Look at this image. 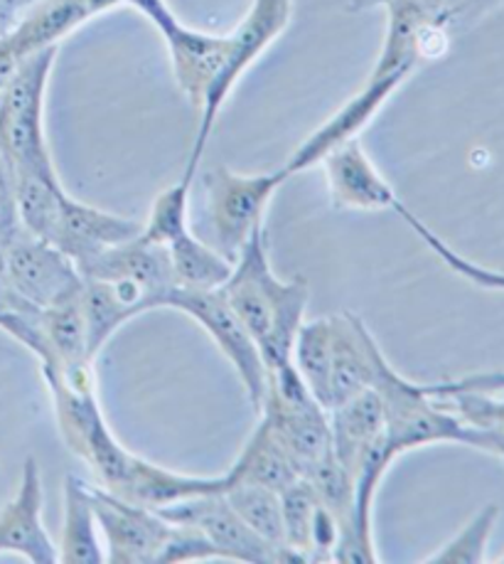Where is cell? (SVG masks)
Returning a JSON list of instances; mask_svg holds the SVG:
<instances>
[{
	"mask_svg": "<svg viewBox=\"0 0 504 564\" xmlns=\"http://www.w3.org/2000/svg\"><path fill=\"white\" fill-rule=\"evenodd\" d=\"M42 378L55 406L62 442L91 468L99 486L109 494L157 510L185 498L224 494L232 484L227 471L219 476H187L129 452L101 412L94 375L67 378L55 370H42Z\"/></svg>",
	"mask_w": 504,
	"mask_h": 564,
	"instance_id": "1",
	"label": "cell"
},
{
	"mask_svg": "<svg viewBox=\"0 0 504 564\" xmlns=\"http://www.w3.org/2000/svg\"><path fill=\"white\" fill-rule=\"evenodd\" d=\"M77 269L84 281L81 304L94 358L125 323L141 313L167 308L177 286L167 249L143 235L103 249Z\"/></svg>",
	"mask_w": 504,
	"mask_h": 564,
	"instance_id": "2",
	"label": "cell"
},
{
	"mask_svg": "<svg viewBox=\"0 0 504 564\" xmlns=\"http://www.w3.org/2000/svg\"><path fill=\"white\" fill-rule=\"evenodd\" d=\"M229 308L254 338L266 372L291 362L293 343L310 304L306 279H278L271 269L266 225L254 229L249 242L234 257L232 274L219 286Z\"/></svg>",
	"mask_w": 504,
	"mask_h": 564,
	"instance_id": "3",
	"label": "cell"
},
{
	"mask_svg": "<svg viewBox=\"0 0 504 564\" xmlns=\"http://www.w3.org/2000/svg\"><path fill=\"white\" fill-rule=\"evenodd\" d=\"M59 45L18 62L0 87V151L13 173L57 175L45 135V97Z\"/></svg>",
	"mask_w": 504,
	"mask_h": 564,
	"instance_id": "4",
	"label": "cell"
},
{
	"mask_svg": "<svg viewBox=\"0 0 504 564\" xmlns=\"http://www.w3.org/2000/svg\"><path fill=\"white\" fill-rule=\"evenodd\" d=\"M372 388L380 392L384 404V444L392 464L406 452L434 444H465L480 448V434L475 430L460 422L443 400L428 397L421 382H412L402 372H396L386 358L376 370Z\"/></svg>",
	"mask_w": 504,
	"mask_h": 564,
	"instance_id": "5",
	"label": "cell"
},
{
	"mask_svg": "<svg viewBox=\"0 0 504 564\" xmlns=\"http://www.w3.org/2000/svg\"><path fill=\"white\" fill-rule=\"evenodd\" d=\"M259 414L303 478L332 454L330 412L315 400L293 360L266 372V394Z\"/></svg>",
	"mask_w": 504,
	"mask_h": 564,
	"instance_id": "6",
	"label": "cell"
},
{
	"mask_svg": "<svg viewBox=\"0 0 504 564\" xmlns=\"http://www.w3.org/2000/svg\"><path fill=\"white\" fill-rule=\"evenodd\" d=\"M291 15H293V0H254L251 8L246 10V15L239 20V25L227 35L229 50H227L224 67L215 79L212 89L207 91L202 107H199V129L195 135L190 159H187V165H185L183 181L193 183V177L207 151L209 135L215 131L217 117L227 104L229 94L234 91L239 79L244 77V72L281 37L283 30H286L291 23Z\"/></svg>",
	"mask_w": 504,
	"mask_h": 564,
	"instance_id": "7",
	"label": "cell"
},
{
	"mask_svg": "<svg viewBox=\"0 0 504 564\" xmlns=\"http://www.w3.org/2000/svg\"><path fill=\"white\" fill-rule=\"evenodd\" d=\"M286 181L288 175L283 171L244 175L227 165H217L205 175L207 215L217 252L234 261L254 229L264 225L273 195Z\"/></svg>",
	"mask_w": 504,
	"mask_h": 564,
	"instance_id": "8",
	"label": "cell"
},
{
	"mask_svg": "<svg viewBox=\"0 0 504 564\" xmlns=\"http://www.w3.org/2000/svg\"><path fill=\"white\" fill-rule=\"evenodd\" d=\"M167 522L197 530L209 545L217 550L219 560L246 562V564H288L300 562L296 552L288 547H276L271 542L261 540L244 520L237 516V510L229 506L224 494H205L195 498L177 500L173 506L157 508Z\"/></svg>",
	"mask_w": 504,
	"mask_h": 564,
	"instance_id": "9",
	"label": "cell"
},
{
	"mask_svg": "<svg viewBox=\"0 0 504 564\" xmlns=\"http://www.w3.org/2000/svg\"><path fill=\"white\" fill-rule=\"evenodd\" d=\"M143 13L163 35L167 52H171V65L177 87L187 97L193 107H202L207 91L212 89L215 79L224 67L229 37L199 33L177 20V15L167 6V0H121Z\"/></svg>",
	"mask_w": 504,
	"mask_h": 564,
	"instance_id": "10",
	"label": "cell"
},
{
	"mask_svg": "<svg viewBox=\"0 0 504 564\" xmlns=\"http://www.w3.org/2000/svg\"><path fill=\"white\" fill-rule=\"evenodd\" d=\"M167 308L185 313L197 326L205 328L207 336L224 352V358L234 365L251 406L259 412L266 394V365L261 360L254 338L241 326V321L229 308L224 296L219 294V289L199 291L175 286Z\"/></svg>",
	"mask_w": 504,
	"mask_h": 564,
	"instance_id": "11",
	"label": "cell"
},
{
	"mask_svg": "<svg viewBox=\"0 0 504 564\" xmlns=\"http://www.w3.org/2000/svg\"><path fill=\"white\" fill-rule=\"evenodd\" d=\"M91 506L103 535V555L111 564H161L175 525L157 510L91 486Z\"/></svg>",
	"mask_w": 504,
	"mask_h": 564,
	"instance_id": "12",
	"label": "cell"
},
{
	"mask_svg": "<svg viewBox=\"0 0 504 564\" xmlns=\"http://www.w3.org/2000/svg\"><path fill=\"white\" fill-rule=\"evenodd\" d=\"M3 279L28 304L50 308L75 296L84 281L75 261L62 254L55 245L20 229L6 247Z\"/></svg>",
	"mask_w": 504,
	"mask_h": 564,
	"instance_id": "13",
	"label": "cell"
},
{
	"mask_svg": "<svg viewBox=\"0 0 504 564\" xmlns=\"http://www.w3.org/2000/svg\"><path fill=\"white\" fill-rule=\"evenodd\" d=\"M318 165H322L330 205L335 210L382 213L396 210V205L402 203L392 183L362 149L360 135L332 145Z\"/></svg>",
	"mask_w": 504,
	"mask_h": 564,
	"instance_id": "14",
	"label": "cell"
},
{
	"mask_svg": "<svg viewBox=\"0 0 504 564\" xmlns=\"http://www.w3.org/2000/svg\"><path fill=\"white\" fill-rule=\"evenodd\" d=\"M386 358L380 343L357 313L342 311L330 316V406L370 390Z\"/></svg>",
	"mask_w": 504,
	"mask_h": 564,
	"instance_id": "15",
	"label": "cell"
},
{
	"mask_svg": "<svg viewBox=\"0 0 504 564\" xmlns=\"http://www.w3.org/2000/svg\"><path fill=\"white\" fill-rule=\"evenodd\" d=\"M42 476L33 456L25 458L18 494L0 510V555L13 552L33 564H55L57 545L42 522Z\"/></svg>",
	"mask_w": 504,
	"mask_h": 564,
	"instance_id": "16",
	"label": "cell"
},
{
	"mask_svg": "<svg viewBox=\"0 0 504 564\" xmlns=\"http://www.w3.org/2000/svg\"><path fill=\"white\" fill-rule=\"evenodd\" d=\"M143 223L113 213H103L67 195L62 203L55 232L50 245H55L62 254H67L79 267L81 261L101 254L103 249L139 237Z\"/></svg>",
	"mask_w": 504,
	"mask_h": 564,
	"instance_id": "17",
	"label": "cell"
},
{
	"mask_svg": "<svg viewBox=\"0 0 504 564\" xmlns=\"http://www.w3.org/2000/svg\"><path fill=\"white\" fill-rule=\"evenodd\" d=\"M117 6H123L121 0H35L3 43L15 59H25L37 50L59 45V40Z\"/></svg>",
	"mask_w": 504,
	"mask_h": 564,
	"instance_id": "18",
	"label": "cell"
},
{
	"mask_svg": "<svg viewBox=\"0 0 504 564\" xmlns=\"http://www.w3.org/2000/svg\"><path fill=\"white\" fill-rule=\"evenodd\" d=\"M99 525L91 506V486L77 476L65 478V520L57 545V562L62 564H103V545L99 542Z\"/></svg>",
	"mask_w": 504,
	"mask_h": 564,
	"instance_id": "19",
	"label": "cell"
},
{
	"mask_svg": "<svg viewBox=\"0 0 504 564\" xmlns=\"http://www.w3.org/2000/svg\"><path fill=\"white\" fill-rule=\"evenodd\" d=\"M227 474L232 484L266 486L278 490V494L303 478L298 466L293 464L286 448L278 444V438L269 432L264 422H259L254 434L249 436V442L241 448V454Z\"/></svg>",
	"mask_w": 504,
	"mask_h": 564,
	"instance_id": "20",
	"label": "cell"
},
{
	"mask_svg": "<svg viewBox=\"0 0 504 564\" xmlns=\"http://www.w3.org/2000/svg\"><path fill=\"white\" fill-rule=\"evenodd\" d=\"M167 249L173 264L175 284L183 289H219L232 274V259H227L222 252H217L212 245H205L202 239H197L190 227L175 232L163 245Z\"/></svg>",
	"mask_w": 504,
	"mask_h": 564,
	"instance_id": "21",
	"label": "cell"
},
{
	"mask_svg": "<svg viewBox=\"0 0 504 564\" xmlns=\"http://www.w3.org/2000/svg\"><path fill=\"white\" fill-rule=\"evenodd\" d=\"M224 498L229 500V506L237 510V516L244 520L261 540H266L276 547H288L286 530H283V508L278 490L254 484H232L224 490Z\"/></svg>",
	"mask_w": 504,
	"mask_h": 564,
	"instance_id": "22",
	"label": "cell"
},
{
	"mask_svg": "<svg viewBox=\"0 0 504 564\" xmlns=\"http://www.w3.org/2000/svg\"><path fill=\"white\" fill-rule=\"evenodd\" d=\"M460 422L480 434V452L504 458V400L485 392H456L440 397Z\"/></svg>",
	"mask_w": 504,
	"mask_h": 564,
	"instance_id": "23",
	"label": "cell"
},
{
	"mask_svg": "<svg viewBox=\"0 0 504 564\" xmlns=\"http://www.w3.org/2000/svg\"><path fill=\"white\" fill-rule=\"evenodd\" d=\"M394 213L402 217L408 227H412V232L418 239H421V242L430 249V252H434L440 261H443V264L450 271H453V274L470 281L472 286H480V289H487V291H502V294H504V271L482 267V264H478V261H472L460 252H456V249L450 247L448 242H443V239H440L434 232V229H430L426 223H421V219H418L412 210H408L404 203H398Z\"/></svg>",
	"mask_w": 504,
	"mask_h": 564,
	"instance_id": "24",
	"label": "cell"
},
{
	"mask_svg": "<svg viewBox=\"0 0 504 564\" xmlns=\"http://www.w3.org/2000/svg\"><path fill=\"white\" fill-rule=\"evenodd\" d=\"M500 520V506L490 503L472 516L465 528H460L453 538H450L436 555L426 557V562L434 564H480L485 562V552L490 545L492 530H495Z\"/></svg>",
	"mask_w": 504,
	"mask_h": 564,
	"instance_id": "25",
	"label": "cell"
},
{
	"mask_svg": "<svg viewBox=\"0 0 504 564\" xmlns=\"http://www.w3.org/2000/svg\"><path fill=\"white\" fill-rule=\"evenodd\" d=\"M281 508L288 550L296 552L300 562H310V535L318 496H315V490L306 478H300L286 490H281Z\"/></svg>",
	"mask_w": 504,
	"mask_h": 564,
	"instance_id": "26",
	"label": "cell"
},
{
	"mask_svg": "<svg viewBox=\"0 0 504 564\" xmlns=\"http://www.w3.org/2000/svg\"><path fill=\"white\" fill-rule=\"evenodd\" d=\"M426 18L450 37L465 33L482 18L500 8L504 0H414Z\"/></svg>",
	"mask_w": 504,
	"mask_h": 564,
	"instance_id": "27",
	"label": "cell"
},
{
	"mask_svg": "<svg viewBox=\"0 0 504 564\" xmlns=\"http://www.w3.org/2000/svg\"><path fill=\"white\" fill-rule=\"evenodd\" d=\"M428 397H448L456 392H485V394H500L504 392V370L497 372H475L465 375L460 380H446V382H434V384H421Z\"/></svg>",
	"mask_w": 504,
	"mask_h": 564,
	"instance_id": "28",
	"label": "cell"
},
{
	"mask_svg": "<svg viewBox=\"0 0 504 564\" xmlns=\"http://www.w3.org/2000/svg\"><path fill=\"white\" fill-rule=\"evenodd\" d=\"M18 205H15V175L8 159L0 151V237H15L20 232Z\"/></svg>",
	"mask_w": 504,
	"mask_h": 564,
	"instance_id": "29",
	"label": "cell"
},
{
	"mask_svg": "<svg viewBox=\"0 0 504 564\" xmlns=\"http://www.w3.org/2000/svg\"><path fill=\"white\" fill-rule=\"evenodd\" d=\"M35 0H0V40L13 33Z\"/></svg>",
	"mask_w": 504,
	"mask_h": 564,
	"instance_id": "30",
	"label": "cell"
},
{
	"mask_svg": "<svg viewBox=\"0 0 504 564\" xmlns=\"http://www.w3.org/2000/svg\"><path fill=\"white\" fill-rule=\"evenodd\" d=\"M18 62L20 59H15L13 52H10L3 40H0V87L6 85V79L10 77V72L18 67Z\"/></svg>",
	"mask_w": 504,
	"mask_h": 564,
	"instance_id": "31",
	"label": "cell"
},
{
	"mask_svg": "<svg viewBox=\"0 0 504 564\" xmlns=\"http://www.w3.org/2000/svg\"><path fill=\"white\" fill-rule=\"evenodd\" d=\"M388 0H350L348 10L350 13H364V10H374V8H382L386 6Z\"/></svg>",
	"mask_w": 504,
	"mask_h": 564,
	"instance_id": "32",
	"label": "cell"
},
{
	"mask_svg": "<svg viewBox=\"0 0 504 564\" xmlns=\"http://www.w3.org/2000/svg\"><path fill=\"white\" fill-rule=\"evenodd\" d=\"M10 239L0 237V276H3V264H6V247H8Z\"/></svg>",
	"mask_w": 504,
	"mask_h": 564,
	"instance_id": "33",
	"label": "cell"
},
{
	"mask_svg": "<svg viewBox=\"0 0 504 564\" xmlns=\"http://www.w3.org/2000/svg\"><path fill=\"white\" fill-rule=\"evenodd\" d=\"M500 562H504V557H502V560H500Z\"/></svg>",
	"mask_w": 504,
	"mask_h": 564,
	"instance_id": "34",
	"label": "cell"
}]
</instances>
